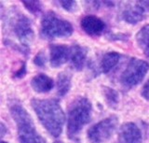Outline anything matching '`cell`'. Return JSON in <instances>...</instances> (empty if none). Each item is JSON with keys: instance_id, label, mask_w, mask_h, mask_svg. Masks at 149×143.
I'll list each match as a JSON object with an SVG mask.
<instances>
[{"instance_id": "12", "label": "cell", "mask_w": 149, "mask_h": 143, "mask_svg": "<svg viewBox=\"0 0 149 143\" xmlns=\"http://www.w3.org/2000/svg\"><path fill=\"white\" fill-rule=\"evenodd\" d=\"M87 49L80 45H74L71 47V61L72 67L77 71H80L85 66L87 59Z\"/></svg>"}, {"instance_id": "9", "label": "cell", "mask_w": 149, "mask_h": 143, "mask_svg": "<svg viewBox=\"0 0 149 143\" xmlns=\"http://www.w3.org/2000/svg\"><path fill=\"white\" fill-rule=\"evenodd\" d=\"M50 64L53 67H59L66 63L71 57V47L63 44H53L49 47Z\"/></svg>"}, {"instance_id": "13", "label": "cell", "mask_w": 149, "mask_h": 143, "mask_svg": "<svg viewBox=\"0 0 149 143\" xmlns=\"http://www.w3.org/2000/svg\"><path fill=\"white\" fill-rule=\"evenodd\" d=\"M31 86L37 93L45 94L49 93L50 90H52L54 86V81L49 76L45 74H38L32 79Z\"/></svg>"}, {"instance_id": "24", "label": "cell", "mask_w": 149, "mask_h": 143, "mask_svg": "<svg viewBox=\"0 0 149 143\" xmlns=\"http://www.w3.org/2000/svg\"><path fill=\"white\" fill-rule=\"evenodd\" d=\"M54 143H63V141H55Z\"/></svg>"}, {"instance_id": "20", "label": "cell", "mask_w": 149, "mask_h": 143, "mask_svg": "<svg viewBox=\"0 0 149 143\" xmlns=\"http://www.w3.org/2000/svg\"><path fill=\"white\" fill-rule=\"evenodd\" d=\"M34 64H36V66L39 67H45L46 64V55L40 52L39 53H37L35 58H34Z\"/></svg>"}, {"instance_id": "4", "label": "cell", "mask_w": 149, "mask_h": 143, "mask_svg": "<svg viewBox=\"0 0 149 143\" xmlns=\"http://www.w3.org/2000/svg\"><path fill=\"white\" fill-rule=\"evenodd\" d=\"M73 33V26L68 21L61 19L53 12H48L42 18L40 34L44 39L66 38Z\"/></svg>"}, {"instance_id": "17", "label": "cell", "mask_w": 149, "mask_h": 143, "mask_svg": "<svg viewBox=\"0 0 149 143\" xmlns=\"http://www.w3.org/2000/svg\"><path fill=\"white\" fill-rule=\"evenodd\" d=\"M104 95L107 104H108L110 107L112 108H116V105L118 104V93L112 88L109 87H104Z\"/></svg>"}, {"instance_id": "25", "label": "cell", "mask_w": 149, "mask_h": 143, "mask_svg": "<svg viewBox=\"0 0 149 143\" xmlns=\"http://www.w3.org/2000/svg\"><path fill=\"white\" fill-rule=\"evenodd\" d=\"M1 143H8V142H6V141H4V140H2V141H1Z\"/></svg>"}, {"instance_id": "19", "label": "cell", "mask_w": 149, "mask_h": 143, "mask_svg": "<svg viewBox=\"0 0 149 143\" xmlns=\"http://www.w3.org/2000/svg\"><path fill=\"white\" fill-rule=\"evenodd\" d=\"M60 5L62 6L65 11H74L77 8V3L76 1H60Z\"/></svg>"}, {"instance_id": "6", "label": "cell", "mask_w": 149, "mask_h": 143, "mask_svg": "<svg viewBox=\"0 0 149 143\" xmlns=\"http://www.w3.org/2000/svg\"><path fill=\"white\" fill-rule=\"evenodd\" d=\"M10 25L13 33L20 41L22 48H28L34 40V29L29 18L22 13H15L10 19Z\"/></svg>"}, {"instance_id": "8", "label": "cell", "mask_w": 149, "mask_h": 143, "mask_svg": "<svg viewBox=\"0 0 149 143\" xmlns=\"http://www.w3.org/2000/svg\"><path fill=\"white\" fill-rule=\"evenodd\" d=\"M149 13V1L130 2L124 8L122 18L130 25H136L144 20Z\"/></svg>"}, {"instance_id": "1", "label": "cell", "mask_w": 149, "mask_h": 143, "mask_svg": "<svg viewBox=\"0 0 149 143\" xmlns=\"http://www.w3.org/2000/svg\"><path fill=\"white\" fill-rule=\"evenodd\" d=\"M32 107L40 123L54 137L63 132L65 116L59 103L54 99H33Z\"/></svg>"}, {"instance_id": "10", "label": "cell", "mask_w": 149, "mask_h": 143, "mask_svg": "<svg viewBox=\"0 0 149 143\" xmlns=\"http://www.w3.org/2000/svg\"><path fill=\"white\" fill-rule=\"evenodd\" d=\"M80 25L85 33L92 36L102 35L105 29V24L104 21L93 15L84 17L80 22Z\"/></svg>"}, {"instance_id": "22", "label": "cell", "mask_w": 149, "mask_h": 143, "mask_svg": "<svg viewBox=\"0 0 149 143\" xmlns=\"http://www.w3.org/2000/svg\"><path fill=\"white\" fill-rule=\"evenodd\" d=\"M25 73H26L25 64H23V66H22L21 68L15 73V74H14V77H15V78H22L23 76L25 75Z\"/></svg>"}, {"instance_id": "16", "label": "cell", "mask_w": 149, "mask_h": 143, "mask_svg": "<svg viewBox=\"0 0 149 143\" xmlns=\"http://www.w3.org/2000/svg\"><path fill=\"white\" fill-rule=\"evenodd\" d=\"M71 88V75L67 72L60 73L57 77V95L63 97Z\"/></svg>"}, {"instance_id": "14", "label": "cell", "mask_w": 149, "mask_h": 143, "mask_svg": "<svg viewBox=\"0 0 149 143\" xmlns=\"http://www.w3.org/2000/svg\"><path fill=\"white\" fill-rule=\"evenodd\" d=\"M120 59L119 53L116 52H109L105 53L102 56L101 63H100V68L102 73H109L112 69H114L116 64H118Z\"/></svg>"}, {"instance_id": "23", "label": "cell", "mask_w": 149, "mask_h": 143, "mask_svg": "<svg viewBox=\"0 0 149 143\" xmlns=\"http://www.w3.org/2000/svg\"><path fill=\"white\" fill-rule=\"evenodd\" d=\"M6 132H7V129H6V126H5V124L3 123H1V137H3L5 135H6Z\"/></svg>"}, {"instance_id": "7", "label": "cell", "mask_w": 149, "mask_h": 143, "mask_svg": "<svg viewBox=\"0 0 149 143\" xmlns=\"http://www.w3.org/2000/svg\"><path fill=\"white\" fill-rule=\"evenodd\" d=\"M118 117L110 116L102 120L88 130V138L91 143H104L113 136L118 126Z\"/></svg>"}, {"instance_id": "3", "label": "cell", "mask_w": 149, "mask_h": 143, "mask_svg": "<svg viewBox=\"0 0 149 143\" xmlns=\"http://www.w3.org/2000/svg\"><path fill=\"white\" fill-rule=\"evenodd\" d=\"M10 114L18 128L20 143H42V138L36 130L35 124L27 110L20 104H12L9 107Z\"/></svg>"}, {"instance_id": "18", "label": "cell", "mask_w": 149, "mask_h": 143, "mask_svg": "<svg viewBox=\"0 0 149 143\" xmlns=\"http://www.w3.org/2000/svg\"><path fill=\"white\" fill-rule=\"evenodd\" d=\"M22 4L28 11L33 13L39 12L42 10V5L39 1H22Z\"/></svg>"}, {"instance_id": "15", "label": "cell", "mask_w": 149, "mask_h": 143, "mask_svg": "<svg viewBox=\"0 0 149 143\" xmlns=\"http://www.w3.org/2000/svg\"><path fill=\"white\" fill-rule=\"evenodd\" d=\"M136 41L143 53L149 57V25H144L136 35Z\"/></svg>"}, {"instance_id": "5", "label": "cell", "mask_w": 149, "mask_h": 143, "mask_svg": "<svg viewBox=\"0 0 149 143\" xmlns=\"http://www.w3.org/2000/svg\"><path fill=\"white\" fill-rule=\"evenodd\" d=\"M149 70V64L139 58H132L122 73L120 81L126 88H132L141 82Z\"/></svg>"}, {"instance_id": "21", "label": "cell", "mask_w": 149, "mask_h": 143, "mask_svg": "<svg viewBox=\"0 0 149 143\" xmlns=\"http://www.w3.org/2000/svg\"><path fill=\"white\" fill-rule=\"evenodd\" d=\"M142 95L143 98H146V100H149V80L147 82L143 85V88L142 90Z\"/></svg>"}, {"instance_id": "11", "label": "cell", "mask_w": 149, "mask_h": 143, "mask_svg": "<svg viewBox=\"0 0 149 143\" xmlns=\"http://www.w3.org/2000/svg\"><path fill=\"white\" fill-rule=\"evenodd\" d=\"M121 136L125 143H142L143 136L139 127L133 123H127L121 127Z\"/></svg>"}, {"instance_id": "2", "label": "cell", "mask_w": 149, "mask_h": 143, "mask_svg": "<svg viewBox=\"0 0 149 143\" xmlns=\"http://www.w3.org/2000/svg\"><path fill=\"white\" fill-rule=\"evenodd\" d=\"M92 113V106L90 100L79 96L73 101L68 110L67 135L70 139L79 140V134L83 127L90 123Z\"/></svg>"}]
</instances>
